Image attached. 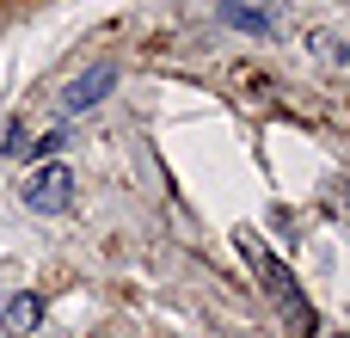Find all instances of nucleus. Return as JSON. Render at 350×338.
I'll list each match as a JSON object with an SVG mask.
<instances>
[{"mask_svg":"<svg viewBox=\"0 0 350 338\" xmlns=\"http://www.w3.org/2000/svg\"><path fill=\"white\" fill-rule=\"evenodd\" d=\"M25 203H31L37 216H62V209L74 203V172H68L62 160H49V166H37V172L25 179Z\"/></svg>","mask_w":350,"mask_h":338,"instance_id":"2","label":"nucleus"},{"mask_svg":"<svg viewBox=\"0 0 350 338\" xmlns=\"http://www.w3.org/2000/svg\"><path fill=\"white\" fill-rule=\"evenodd\" d=\"M111 86H117V68H111V62H92V68H86V74L62 92V111H68V117H86V111H92Z\"/></svg>","mask_w":350,"mask_h":338,"instance_id":"4","label":"nucleus"},{"mask_svg":"<svg viewBox=\"0 0 350 338\" xmlns=\"http://www.w3.org/2000/svg\"><path fill=\"white\" fill-rule=\"evenodd\" d=\"M314 43H320V55H326V62H332V68H345V43H338V37H332V31H320V37H314Z\"/></svg>","mask_w":350,"mask_h":338,"instance_id":"6","label":"nucleus"},{"mask_svg":"<svg viewBox=\"0 0 350 338\" xmlns=\"http://www.w3.org/2000/svg\"><path fill=\"white\" fill-rule=\"evenodd\" d=\"M240 259H246V265H252V277L271 289V302L289 314V326H301V333H314V326H320V320H314V308H308V296H301V283H295V271H289V265H283L265 240L240 234Z\"/></svg>","mask_w":350,"mask_h":338,"instance_id":"1","label":"nucleus"},{"mask_svg":"<svg viewBox=\"0 0 350 338\" xmlns=\"http://www.w3.org/2000/svg\"><path fill=\"white\" fill-rule=\"evenodd\" d=\"M0 320H6L12 333H31V326L43 320V296H31V289H25V296H6V302H0Z\"/></svg>","mask_w":350,"mask_h":338,"instance_id":"5","label":"nucleus"},{"mask_svg":"<svg viewBox=\"0 0 350 338\" xmlns=\"http://www.w3.org/2000/svg\"><path fill=\"white\" fill-rule=\"evenodd\" d=\"M221 25L252 31V37H271L283 25V0H221Z\"/></svg>","mask_w":350,"mask_h":338,"instance_id":"3","label":"nucleus"}]
</instances>
